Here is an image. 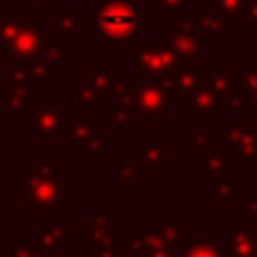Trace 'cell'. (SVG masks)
Here are the masks:
<instances>
[{"label": "cell", "mask_w": 257, "mask_h": 257, "mask_svg": "<svg viewBox=\"0 0 257 257\" xmlns=\"http://www.w3.org/2000/svg\"><path fill=\"white\" fill-rule=\"evenodd\" d=\"M136 23L138 18L131 9L122 7V5H113L102 16V32L113 39H124V36H131V32L136 30Z\"/></svg>", "instance_id": "cell-1"}, {"label": "cell", "mask_w": 257, "mask_h": 257, "mask_svg": "<svg viewBox=\"0 0 257 257\" xmlns=\"http://www.w3.org/2000/svg\"><path fill=\"white\" fill-rule=\"evenodd\" d=\"M57 199V187L54 183L45 178H34L27 185V201L34 205V210H48Z\"/></svg>", "instance_id": "cell-2"}, {"label": "cell", "mask_w": 257, "mask_h": 257, "mask_svg": "<svg viewBox=\"0 0 257 257\" xmlns=\"http://www.w3.org/2000/svg\"><path fill=\"white\" fill-rule=\"evenodd\" d=\"M255 250V230L250 228H239L237 239H232V255L235 257H250Z\"/></svg>", "instance_id": "cell-3"}, {"label": "cell", "mask_w": 257, "mask_h": 257, "mask_svg": "<svg viewBox=\"0 0 257 257\" xmlns=\"http://www.w3.org/2000/svg\"><path fill=\"white\" fill-rule=\"evenodd\" d=\"M187 257H221V253L212 244H199L187 253Z\"/></svg>", "instance_id": "cell-4"}]
</instances>
